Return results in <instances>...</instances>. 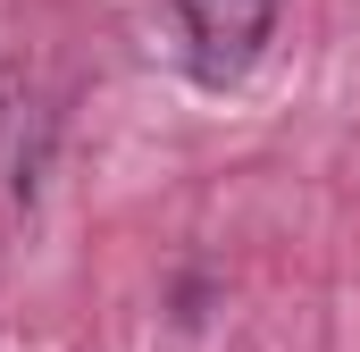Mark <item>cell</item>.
<instances>
[{
  "mask_svg": "<svg viewBox=\"0 0 360 352\" xmlns=\"http://www.w3.org/2000/svg\"><path fill=\"white\" fill-rule=\"evenodd\" d=\"M184 42H193V76L201 84H235L252 76V59L276 34V0H176Z\"/></svg>",
  "mask_w": 360,
  "mask_h": 352,
  "instance_id": "6da1fadb",
  "label": "cell"
}]
</instances>
